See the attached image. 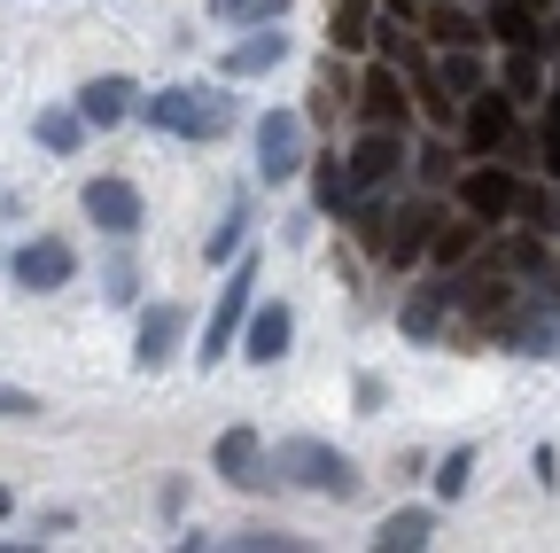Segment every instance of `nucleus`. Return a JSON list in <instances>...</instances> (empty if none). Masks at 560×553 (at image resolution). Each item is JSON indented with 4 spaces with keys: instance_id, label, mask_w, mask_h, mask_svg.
Masks as SVG:
<instances>
[{
    "instance_id": "nucleus-34",
    "label": "nucleus",
    "mask_w": 560,
    "mask_h": 553,
    "mask_svg": "<svg viewBox=\"0 0 560 553\" xmlns=\"http://www.w3.org/2000/svg\"><path fill=\"white\" fill-rule=\"evenodd\" d=\"M32 413H39V398H32V390L0 382V422H32Z\"/></svg>"
},
{
    "instance_id": "nucleus-17",
    "label": "nucleus",
    "mask_w": 560,
    "mask_h": 553,
    "mask_svg": "<svg viewBox=\"0 0 560 553\" xmlns=\"http://www.w3.org/2000/svg\"><path fill=\"white\" fill-rule=\"evenodd\" d=\"M132 110H140V87H132L125 71H102V79L79 87V117H86L94 133H102V125H125Z\"/></svg>"
},
{
    "instance_id": "nucleus-29",
    "label": "nucleus",
    "mask_w": 560,
    "mask_h": 553,
    "mask_svg": "<svg viewBox=\"0 0 560 553\" xmlns=\"http://www.w3.org/2000/svg\"><path fill=\"white\" fill-rule=\"evenodd\" d=\"M436 79H444V87L467 102V94L482 87V62H475V47H444V71H436Z\"/></svg>"
},
{
    "instance_id": "nucleus-27",
    "label": "nucleus",
    "mask_w": 560,
    "mask_h": 553,
    "mask_svg": "<svg viewBox=\"0 0 560 553\" xmlns=\"http://www.w3.org/2000/svg\"><path fill=\"white\" fill-rule=\"evenodd\" d=\"M467 483H475V445L436 460V499H467Z\"/></svg>"
},
{
    "instance_id": "nucleus-12",
    "label": "nucleus",
    "mask_w": 560,
    "mask_h": 553,
    "mask_svg": "<svg viewBox=\"0 0 560 553\" xmlns=\"http://www.w3.org/2000/svg\"><path fill=\"white\" fill-rule=\"evenodd\" d=\"M359 125H389V133L412 125V102H405V71H397V62H374V71L359 79Z\"/></svg>"
},
{
    "instance_id": "nucleus-35",
    "label": "nucleus",
    "mask_w": 560,
    "mask_h": 553,
    "mask_svg": "<svg viewBox=\"0 0 560 553\" xmlns=\"http://www.w3.org/2000/svg\"><path fill=\"white\" fill-rule=\"evenodd\" d=\"M382 9H397V16H412V0H382Z\"/></svg>"
},
{
    "instance_id": "nucleus-2",
    "label": "nucleus",
    "mask_w": 560,
    "mask_h": 553,
    "mask_svg": "<svg viewBox=\"0 0 560 553\" xmlns=\"http://www.w3.org/2000/svg\"><path fill=\"white\" fill-rule=\"evenodd\" d=\"M272 475L304 483V492H319V499H359V468H350L335 445H319V437H289L272 452Z\"/></svg>"
},
{
    "instance_id": "nucleus-9",
    "label": "nucleus",
    "mask_w": 560,
    "mask_h": 553,
    "mask_svg": "<svg viewBox=\"0 0 560 553\" xmlns=\"http://www.w3.org/2000/svg\"><path fill=\"white\" fill-rule=\"evenodd\" d=\"M350 187L359 195H374V187H389L397 180V164H405V133H389V125H366L359 141H350Z\"/></svg>"
},
{
    "instance_id": "nucleus-10",
    "label": "nucleus",
    "mask_w": 560,
    "mask_h": 553,
    "mask_svg": "<svg viewBox=\"0 0 560 553\" xmlns=\"http://www.w3.org/2000/svg\"><path fill=\"white\" fill-rule=\"evenodd\" d=\"M79 211H86L109 242H132V234H140V187H132V180H86Z\"/></svg>"
},
{
    "instance_id": "nucleus-11",
    "label": "nucleus",
    "mask_w": 560,
    "mask_h": 553,
    "mask_svg": "<svg viewBox=\"0 0 560 553\" xmlns=\"http://www.w3.org/2000/svg\"><path fill=\"white\" fill-rule=\"evenodd\" d=\"M179 335H187V304H149L140 312V335H132V367L140 375H156V367H172V352H179Z\"/></svg>"
},
{
    "instance_id": "nucleus-5",
    "label": "nucleus",
    "mask_w": 560,
    "mask_h": 553,
    "mask_svg": "<svg viewBox=\"0 0 560 553\" xmlns=\"http://www.w3.org/2000/svg\"><path fill=\"white\" fill-rule=\"evenodd\" d=\"M506 133H514V94L506 87H475L467 110H459V149L467 157H499Z\"/></svg>"
},
{
    "instance_id": "nucleus-28",
    "label": "nucleus",
    "mask_w": 560,
    "mask_h": 553,
    "mask_svg": "<svg viewBox=\"0 0 560 553\" xmlns=\"http://www.w3.org/2000/svg\"><path fill=\"white\" fill-rule=\"evenodd\" d=\"M79 133H86V117H79V110H47V117H39V149L70 157V149H79Z\"/></svg>"
},
{
    "instance_id": "nucleus-23",
    "label": "nucleus",
    "mask_w": 560,
    "mask_h": 553,
    "mask_svg": "<svg viewBox=\"0 0 560 553\" xmlns=\"http://www.w3.org/2000/svg\"><path fill=\"white\" fill-rule=\"evenodd\" d=\"M429 39H436V47H482L490 24H482L475 9H459V0H444V9L429 16Z\"/></svg>"
},
{
    "instance_id": "nucleus-37",
    "label": "nucleus",
    "mask_w": 560,
    "mask_h": 553,
    "mask_svg": "<svg viewBox=\"0 0 560 553\" xmlns=\"http://www.w3.org/2000/svg\"><path fill=\"white\" fill-rule=\"evenodd\" d=\"M529 9H545V0H529Z\"/></svg>"
},
{
    "instance_id": "nucleus-32",
    "label": "nucleus",
    "mask_w": 560,
    "mask_h": 553,
    "mask_svg": "<svg viewBox=\"0 0 560 553\" xmlns=\"http://www.w3.org/2000/svg\"><path fill=\"white\" fill-rule=\"evenodd\" d=\"M452 172H459V149H452V141H429V149H420V180H429V187L452 180Z\"/></svg>"
},
{
    "instance_id": "nucleus-20",
    "label": "nucleus",
    "mask_w": 560,
    "mask_h": 553,
    "mask_svg": "<svg viewBox=\"0 0 560 553\" xmlns=\"http://www.w3.org/2000/svg\"><path fill=\"white\" fill-rule=\"evenodd\" d=\"M444 304H452V281H420V289L405 297V312H397V327H405L412 343H429V335L444 327Z\"/></svg>"
},
{
    "instance_id": "nucleus-6",
    "label": "nucleus",
    "mask_w": 560,
    "mask_h": 553,
    "mask_svg": "<svg viewBox=\"0 0 560 553\" xmlns=\"http://www.w3.org/2000/svg\"><path fill=\"white\" fill-rule=\"evenodd\" d=\"M459 203H467L482 227H506L514 203H522V172L514 164H467L459 172Z\"/></svg>"
},
{
    "instance_id": "nucleus-18",
    "label": "nucleus",
    "mask_w": 560,
    "mask_h": 553,
    "mask_svg": "<svg viewBox=\"0 0 560 553\" xmlns=\"http://www.w3.org/2000/svg\"><path fill=\"white\" fill-rule=\"evenodd\" d=\"M482 24H490V39H499V47H545V16L529 9V0H490Z\"/></svg>"
},
{
    "instance_id": "nucleus-31",
    "label": "nucleus",
    "mask_w": 560,
    "mask_h": 553,
    "mask_svg": "<svg viewBox=\"0 0 560 553\" xmlns=\"http://www.w3.org/2000/svg\"><path fill=\"white\" fill-rule=\"evenodd\" d=\"M537 157H545V172L560 180V79H552V94H545V125H537Z\"/></svg>"
},
{
    "instance_id": "nucleus-3",
    "label": "nucleus",
    "mask_w": 560,
    "mask_h": 553,
    "mask_svg": "<svg viewBox=\"0 0 560 553\" xmlns=\"http://www.w3.org/2000/svg\"><path fill=\"white\" fill-rule=\"evenodd\" d=\"M249 304H257V257H242L234 273H226V289H219V312H210V327H202V367H219L234 343H242V320H249Z\"/></svg>"
},
{
    "instance_id": "nucleus-21",
    "label": "nucleus",
    "mask_w": 560,
    "mask_h": 553,
    "mask_svg": "<svg viewBox=\"0 0 560 553\" xmlns=\"http://www.w3.org/2000/svg\"><path fill=\"white\" fill-rule=\"evenodd\" d=\"M327 39H335L342 55L374 47V0H327Z\"/></svg>"
},
{
    "instance_id": "nucleus-14",
    "label": "nucleus",
    "mask_w": 560,
    "mask_h": 553,
    "mask_svg": "<svg viewBox=\"0 0 560 553\" xmlns=\"http://www.w3.org/2000/svg\"><path fill=\"white\" fill-rule=\"evenodd\" d=\"M429 242H436V203H405V211H389V234H382L389 265H420Z\"/></svg>"
},
{
    "instance_id": "nucleus-33",
    "label": "nucleus",
    "mask_w": 560,
    "mask_h": 553,
    "mask_svg": "<svg viewBox=\"0 0 560 553\" xmlns=\"http://www.w3.org/2000/svg\"><path fill=\"white\" fill-rule=\"evenodd\" d=\"M102 297H109V304H132V297H140V273H132V257H117V265H109V289H102Z\"/></svg>"
},
{
    "instance_id": "nucleus-19",
    "label": "nucleus",
    "mask_w": 560,
    "mask_h": 553,
    "mask_svg": "<svg viewBox=\"0 0 560 553\" xmlns=\"http://www.w3.org/2000/svg\"><path fill=\"white\" fill-rule=\"evenodd\" d=\"M429 538H436V507H397V515H382L374 553H420Z\"/></svg>"
},
{
    "instance_id": "nucleus-1",
    "label": "nucleus",
    "mask_w": 560,
    "mask_h": 553,
    "mask_svg": "<svg viewBox=\"0 0 560 553\" xmlns=\"http://www.w3.org/2000/svg\"><path fill=\"white\" fill-rule=\"evenodd\" d=\"M140 117L156 133H179V141H226L234 133V102L219 87H156L140 102Z\"/></svg>"
},
{
    "instance_id": "nucleus-16",
    "label": "nucleus",
    "mask_w": 560,
    "mask_h": 553,
    "mask_svg": "<svg viewBox=\"0 0 560 553\" xmlns=\"http://www.w3.org/2000/svg\"><path fill=\"white\" fill-rule=\"evenodd\" d=\"M280 55H289V32H280V24H249V32L219 55V71H226V79H265Z\"/></svg>"
},
{
    "instance_id": "nucleus-30",
    "label": "nucleus",
    "mask_w": 560,
    "mask_h": 553,
    "mask_svg": "<svg viewBox=\"0 0 560 553\" xmlns=\"http://www.w3.org/2000/svg\"><path fill=\"white\" fill-rule=\"evenodd\" d=\"M242 227H249V203H226V219H219V234L202 242V257H210V265L234 257V250H242Z\"/></svg>"
},
{
    "instance_id": "nucleus-15",
    "label": "nucleus",
    "mask_w": 560,
    "mask_h": 553,
    "mask_svg": "<svg viewBox=\"0 0 560 553\" xmlns=\"http://www.w3.org/2000/svg\"><path fill=\"white\" fill-rule=\"evenodd\" d=\"M210 460H219V475H226V483H242V492H265V483H280V475H272V460H265V445H257V429H226Z\"/></svg>"
},
{
    "instance_id": "nucleus-36",
    "label": "nucleus",
    "mask_w": 560,
    "mask_h": 553,
    "mask_svg": "<svg viewBox=\"0 0 560 553\" xmlns=\"http://www.w3.org/2000/svg\"><path fill=\"white\" fill-rule=\"evenodd\" d=\"M545 227H552V234H560V203H552V219H545Z\"/></svg>"
},
{
    "instance_id": "nucleus-13",
    "label": "nucleus",
    "mask_w": 560,
    "mask_h": 553,
    "mask_svg": "<svg viewBox=\"0 0 560 553\" xmlns=\"http://www.w3.org/2000/svg\"><path fill=\"white\" fill-rule=\"evenodd\" d=\"M289 335H296V312H289V304H249V320H242V343H234V352H242L249 367H280Z\"/></svg>"
},
{
    "instance_id": "nucleus-7",
    "label": "nucleus",
    "mask_w": 560,
    "mask_h": 553,
    "mask_svg": "<svg viewBox=\"0 0 560 553\" xmlns=\"http://www.w3.org/2000/svg\"><path fill=\"white\" fill-rule=\"evenodd\" d=\"M506 352L522 359H560V281L537 304H506Z\"/></svg>"
},
{
    "instance_id": "nucleus-8",
    "label": "nucleus",
    "mask_w": 560,
    "mask_h": 553,
    "mask_svg": "<svg viewBox=\"0 0 560 553\" xmlns=\"http://www.w3.org/2000/svg\"><path fill=\"white\" fill-rule=\"evenodd\" d=\"M9 273H16V289L55 297V289H70V273H79V250H70L62 234H39V242H24V250L9 257Z\"/></svg>"
},
{
    "instance_id": "nucleus-4",
    "label": "nucleus",
    "mask_w": 560,
    "mask_h": 553,
    "mask_svg": "<svg viewBox=\"0 0 560 553\" xmlns=\"http://www.w3.org/2000/svg\"><path fill=\"white\" fill-rule=\"evenodd\" d=\"M312 157H304V117L296 110H265L257 117V180L280 187V180H296Z\"/></svg>"
},
{
    "instance_id": "nucleus-24",
    "label": "nucleus",
    "mask_w": 560,
    "mask_h": 553,
    "mask_svg": "<svg viewBox=\"0 0 560 553\" xmlns=\"http://www.w3.org/2000/svg\"><path fill=\"white\" fill-rule=\"evenodd\" d=\"M475 250H482V219H475V211H467V219H452V227L436 219V242H429V257H436V265H467Z\"/></svg>"
},
{
    "instance_id": "nucleus-22",
    "label": "nucleus",
    "mask_w": 560,
    "mask_h": 553,
    "mask_svg": "<svg viewBox=\"0 0 560 553\" xmlns=\"http://www.w3.org/2000/svg\"><path fill=\"white\" fill-rule=\"evenodd\" d=\"M304 172H312V203H319L327 219H342L350 195H359V187H350V164H342V157H312Z\"/></svg>"
},
{
    "instance_id": "nucleus-26",
    "label": "nucleus",
    "mask_w": 560,
    "mask_h": 553,
    "mask_svg": "<svg viewBox=\"0 0 560 553\" xmlns=\"http://www.w3.org/2000/svg\"><path fill=\"white\" fill-rule=\"evenodd\" d=\"M210 16L249 32V24H280V16H289V0H210Z\"/></svg>"
},
{
    "instance_id": "nucleus-25",
    "label": "nucleus",
    "mask_w": 560,
    "mask_h": 553,
    "mask_svg": "<svg viewBox=\"0 0 560 553\" xmlns=\"http://www.w3.org/2000/svg\"><path fill=\"white\" fill-rule=\"evenodd\" d=\"M514 102H537L545 94V62H537V47H506V79H499Z\"/></svg>"
}]
</instances>
